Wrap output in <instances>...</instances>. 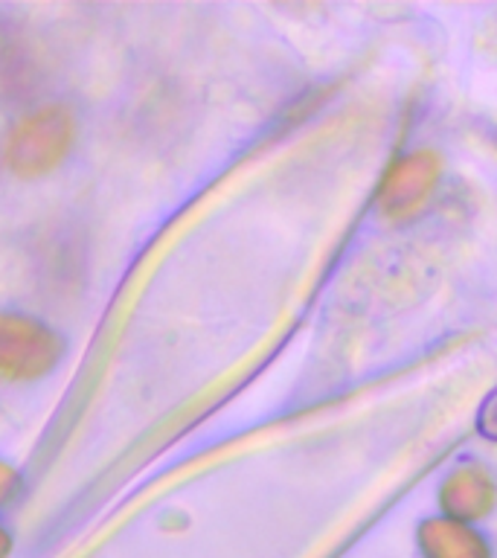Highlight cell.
Here are the masks:
<instances>
[{"instance_id":"cell-2","label":"cell","mask_w":497,"mask_h":558,"mask_svg":"<svg viewBox=\"0 0 497 558\" xmlns=\"http://www.w3.org/2000/svg\"><path fill=\"white\" fill-rule=\"evenodd\" d=\"M70 143V120L59 111L35 113L33 120L17 125L15 137L9 140V163L17 172H41L64 155Z\"/></svg>"},{"instance_id":"cell-6","label":"cell","mask_w":497,"mask_h":558,"mask_svg":"<svg viewBox=\"0 0 497 558\" xmlns=\"http://www.w3.org/2000/svg\"><path fill=\"white\" fill-rule=\"evenodd\" d=\"M477 430L486 439H492V442H497V390L488 396L486 401H483V408H480L477 413Z\"/></svg>"},{"instance_id":"cell-4","label":"cell","mask_w":497,"mask_h":558,"mask_svg":"<svg viewBox=\"0 0 497 558\" xmlns=\"http://www.w3.org/2000/svg\"><path fill=\"white\" fill-rule=\"evenodd\" d=\"M497 500V486L492 474L480 465H460L443 486V509L453 521H474L492 512Z\"/></svg>"},{"instance_id":"cell-1","label":"cell","mask_w":497,"mask_h":558,"mask_svg":"<svg viewBox=\"0 0 497 558\" xmlns=\"http://www.w3.org/2000/svg\"><path fill=\"white\" fill-rule=\"evenodd\" d=\"M439 169L443 163L434 151H413V155L401 157L381 181L378 209L390 218L413 216L431 198V192L439 181Z\"/></svg>"},{"instance_id":"cell-5","label":"cell","mask_w":497,"mask_h":558,"mask_svg":"<svg viewBox=\"0 0 497 558\" xmlns=\"http://www.w3.org/2000/svg\"><path fill=\"white\" fill-rule=\"evenodd\" d=\"M419 541L427 558H492L483 535L471 530L469 523L453 521L448 514L422 523Z\"/></svg>"},{"instance_id":"cell-3","label":"cell","mask_w":497,"mask_h":558,"mask_svg":"<svg viewBox=\"0 0 497 558\" xmlns=\"http://www.w3.org/2000/svg\"><path fill=\"white\" fill-rule=\"evenodd\" d=\"M50 331L17 317H0V373L35 375L56 357Z\"/></svg>"},{"instance_id":"cell-7","label":"cell","mask_w":497,"mask_h":558,"mask_svg":"<svg viewBox=\"0 0 497 558\" xmlns=\"http://www.w3.org/2000/svg\"><path fill=\"white\" fill-rule=\"evenodd\" d=\"M7 553V538H3V532H0V556Z\"/></svg>"}]
</instances>
